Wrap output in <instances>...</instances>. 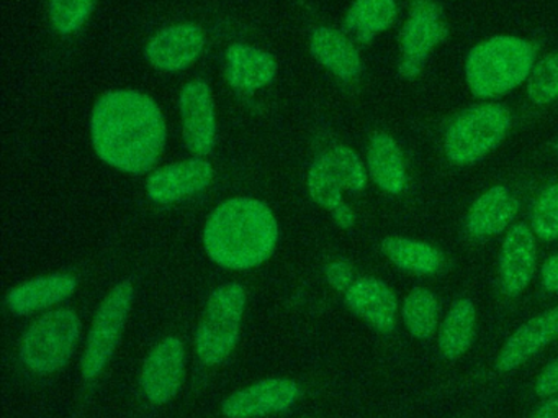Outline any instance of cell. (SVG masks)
<instances>
[{"instance_id": "cell-1", "label": "cell", "mask_w": 558, "mask_h": 418, "mask_svg": "<svg viewBox=\"0 0 558 418\" xmlns=\"http://www.w3.org/2000/svg\"><path fill=\"white\" fill-rule=\"evenodd\" d=\"M90 142L100 162L125 175H145L158 165L168 142L161 107L136 89L104 93L90 112Z\"/></svg>"}, {"instance_id": "cell-2", "label": "cell", "mask_w": 558, "mask_h": 418, "mask_svg": "<svg viewBox=\"0 0 558 418\" xmlns=\"http://www.w3.org/2000/svg\"><path fill=\"white\" fill-rule=\"evenodd\" d=\"M279 243V224L259 199L221 202L204 228L208 258L225 270L250 271L266 263Z\"/></svg>"}, {"instance_id": "cell-3", "label": "cell", "mask_w": 558, "mask_h": 418, "mask_svg": "<svg viewBox=\"0 0 558 418\" xmlns=\"http://www.w3.org/2000/svg\"><path fill=\"white\" fill-rule=\"evenodd\" d=\"M535 47L519 37H493L476 45L465 61L466 86L478 99L506 96L527 81Z\"/></svg>"}, {"instance_id": "cell-4", "label": "cell", "mask_w": 558, "mask_h": 418, "mask_svg": "<svg viewBox=\"0 0 558 418\" xmlns=\"http://www.w3.org/2000/svg\"><path fill=\"white\" fill-rule=\"evenodd\" d=\"M512 117L501 104L483 103L460 112L447 127L444 152L452 165L469 166L498 148Z\"/></svg>"}, {"instance_id": "cell-5", "label": "cell", "mask_w": 558, "mask_h": 418, "mask_svg": "<svg viewBox=\"0 0 558 418\" xmlns=\"http://www.w3.org/2000/svg\"><path fill=\"white\" fill-rule=\"evenodd\" d=\"M81 330L83 323L73 309L51 310L38 317L22 336V365L40 375L61 371L76 351Z\"/></svg>"}, {"instance_id": "cell-6", "label": "cell", "mask_w": 558, "mask_h": 418, "mask_svg": "<svg viewBox=\"0 0 558 418\" xmlns=\"http://www.w3.org/2000/svg\"><path fill=\"white\" fill-rule=\"evenodd\" d=\"M246 300V289L238 283L223 284L208 297L195 332V351L205 366L221 365L236 348Z\"/></svg>"}, {"instance_id": "cell-7", "label": "cell", "mask_w": 558, "mask_h": 418, "mask_svg": "<svg viewBox=\"0 0 558 418\" xmlns=\"http://www.w3.org/2000/svg\"><path fill=\"white\" fill-rule=\"evenodd\" d=\"M133 299L135 289L132 280H122L107 294L97 309L81 359V372L86 381L99 378L116 355L126 320L132 312Z\"/></svg>"}, {"instance_id": "cell-8", "label": "cell", "mask_w": 558, "mask_h": 418, "mask_svg": "<svg viewBox=\"0 0 558 418\" xmlns=\"http://www.w3.org/2000/svg\"><path fill=\"white\" fill-rule=\"evenodd\" d=\"M367 166L345 145H336L316 156L306 176L310 198L319 207L332 212L345 204L344 191L361 194L367 188Z\"/></svg>"}, {"instance_id": "cell-9", "label": "cell", "mask_w": 558, "mask_h": 418, "mask_svg": "<svg viewBox=\"0 0 558 418\" xmlns=\"http://www.w3.org/2000/svg\"><path fill=\"white\" fill-rule=\"evenodd\" d=\"M408 4L410 14L400 32L398 73L404 80H416L430 53L449 37V27L436 0H410Z\"/></svg>"}, {"instance_id": "cell-10", "label": "cell", "mask_w": 558, "mask_h": 418, "mask_svg": "<svg viewBox=\"0 0 558 418\" xmlns=\"http://www.w3.org/2000/svg\"><path fill=\"white\" fill-rule=\"evenodd\" d=\"M182 140L192 155H211L217 145V109L214 93L204 80L189 81L179 94Z\"/></svg>"}, {"instance_id": "cell-11", "label": "cell", "mask_w": 558, "mask_h": 418, "mask_svg": "<svg viewBox=\"0 0 558 418\" xmlns=\"http://www.w3.org/2000/svg\"><path fill=\"white\" fill-rule=\"evenodd\" d=\"M187 356L178 336L161 339L146 356L140 374L143 395L151 404L165 405L181 391Z\"/></svg>"}, {"instance_id": "cell-12", "label": "cell", "mask_w": 558, "mask_h": 418, "mask_svg": "<svg viewBox=\"0 0 558 418\" xmlns=\"http://www.w3.org/2000/svg\"><path fill=\"white\" fill-rule=\"evenodd\" d=\"M214 181V165L195 156L155 169L146 179V194L155 204H175L202 194Z\"/></svg>"}, {"instance_id": "cell-13", "label": "cell", "mask_w": 558, "mask_h": 418, "mask_svg": "<svg viewBox=\"0 0 558 418\" xmlns=\"http://www.w3.org/2000/svg\"><path fill=\"white\" fill-rule=\"evenodd\" d=\"M207 37L204 28L194 22L169 25L153 35L145 48V57L155 70L181 73L189 70L204 53Z\"/></svg>"}, {"instance_id": "cell-14", "label": "cell", "mask_w": 558, "mask_h": 418, "mask_svg": "<svg viewBox=\"0 0 558 418\" xmlns=\"http://www.w3.org/2000/svg\"><path fill=\"white\" fill-rule=\"evenodd\" d=\"M299 397V384L292 379H263L225 398L221 411L227 418L267 417L289 410Z\"/></svg>"}, {"instance_id": "cell-15", "label": "cell", "mask_w": 558, "mask_h": 418, "mask_svg": "<svg viewBox=\"0 0 558 418\" xmlns=\"http://www.w3.org/2000/svg\"><path fill=\"white\" fill-rule=\"evenodd\" d=\"M537 266L535 235L527 225L518 224L508 231L499 253V287L508 297L527 289Z\"/></svg>"}, {"instance_id": "cell-16", "label": "cell", "mask_w": 558, "mask_h": 418, "mask_svg": "<svg viewBox=\"0 0 558 418\" xmlns=\"http://www.w3.org/2000/svg\"><path fill=\"white\" fill-rule=\"evenodd\" d=\"M225 80L238 93L254 94L276 81V58L263 48L233 44L225 51Z\"/></svg>"}, {"instance_id": "cell-17", "label": "cell", "mask_w": 558, "mask_h": 418, "mask_svg": "<svg viewBox=\"0 0 558 418\" xmlns=\"http://www.w3.org/2000/svg\"><path fill=\"white\" fill-rule=\"evenodd\" d=\"M345 306L352 313L378 332L397 326L398 299L390 286L375 277H361L344 292Z\"/></svg>"}, {"instance_id": "cell-18", "label": "cell", "mask_w": 558, "mask_h": 418, "mask_svg": "<svg viewBox=\"0 0 558 418\" xmlns=\"http://www.w3.org/2000/svg\"><path fill=\"white\" fill-rule=\"evenodd\" d=\"M558 338V306L519 326L502 345L496 359L501 372L514 371Z\"/></svg>"}, {"instance_id": "cell-19", "label": "cell", "mask_w": 558, "mask_h": 418, "mask_svg": "<svg viewBox=\"0 0 558 418\" xmlns=\"http://www.w3.org/2000/svg\"><path fill=\"white\" fill-rule=\"evenodd\" d=\"M310 53L329 73L344 83L357 80L362 58L351 37L332 27H316L310 35Z\"/></svg>"}, {"instance_id": "cell-20", "label": "cell", "mask_w": 558, "mask_h": 418, "mask_svg": "<svg viewBox=\"0 0 558 418\" xmlns=\"http://www.w3.org/2000/svg\"><path fill=\"white\" fill-rule=\"evenodd\" d=\"M76 289V277L71 274H48L14 287L8 294L5 303L15 315H31L70 299Z\"/></svg>"}, {"instance_id": "cell-21", "label": "cell", "mask_w": 558, "mask_h": 418, "mask_svg": "<svg viewBox=\"0 0 558 418\" xmlns=\"http://www.w3.org/2000/svg\"><path fill=\"white\" fill-rule=\"evenodd\" d=\"M518 207L508 188L495 186L473 202L466 214V231L475 238L496 237L512 224Z\"/></svg>"}, {"instance_id": "cell-22", "label": "cell", "mask_w": 558, "mask_h": 418, "mask_svg": "<svg viewBox=\"0 0 558 418\" xmlns=\"http://www.w3.org/2000/svg\"><path fill=\"white\" fill-rule=\"evenodd\" d=\"M367 171L372 181L381 191L400 195L407 188L408 176L403 152L393 136L377 132L371 136L367 146Z\"/></svg>"}, {"instance_id": "cell-23", "label": "cell", "mask_w": 558, "mask_h": 418, "mask_svg": "<svg viewBox=\"0 0 558 418\" xmlns=\"http://www.w3.org/2000/svg\"><path fill=\"white\" fill-rule=\"evenodd\" d=\"M397 17V0H354L344 17V34L368 45L391 28Z\"/></svg>"}, {"instance_id": "cell-24", "label": "cell", "mask_w": 558, "mask_h": 418, "mask_svg": "<svg viewBox=\"0 0 558 418\" xmlns=\"http://www.w3.org/2000/svg\"><path fill=\"white\" fill-rule=\"evenodd\" d=\"M476 310L472 300L452 303L439 329V349L446 359H459L469 351L475 338Z\"/></svg>"}, {"instance_id": "cell-25", "label": "cell", "mask_w": 558, "mask_h": 418, "mask_svg": "<svg viewBox=\"0 0 558 418\" xmlns=\"http://www.w3.org/2000/svg\"><path fill=\"white\" fill-rule=\"evenodd\" d=\"M381 251L385 256L408 273L417 276H433L442 267V254L439 250L423 243V241L411 240L404 237H388L381 241Z\"/></svg>"}, {"instance_id": "cell-26", "label": "cell", "mask_w": 558, "mask_h": 418, "mask_svg": "<svg viewBox=\"0 0 558 418\" xmlns=\"http://www.w3.org/2000/svg\"><path fill=\"white\" fill-rule=\"evenodd\" d=\"M439 302L429 289L416 287L404 299L403 322L417 339H429L439 325Z\"/></svg>"}, {"instance_id": "cell-27", "label": "cell", "mask_w": 558, "mask_h": 418, "mask_svg": "<svg viewBox=\"0 0 558 418\" xmlns=\"http://www.w3.org/2000/svg\"><path fill=\"white\" fill-rule=\"evenodd\" d=\"M99 0H47L51 27L63 37L80 32L96 11Z\"/></svg>"}, {"instance_id": "cell-28", "label": "cell", "mask_w": 558, "mask_h": 418, "mask_svg": "<svg viewBox=\"0 0 558 418\" xmlns=\"http://www.w3.org/2000/svg\"><path fill=\"white\" fill-rule=\"evenodd\" d=\"M527 97L535 106L558 100V53H550L534 64L527 77Z\"/></svg>"}, {"instance_id": "cell-29", "label": "cell", "mask_w": 558, "mask_h": 418, "mask_svg": "<svg viewBox=\"0 0 558 418\" xmlns=\"http://www.w3.org/2000/svg\"><path fill=\"white\" fill-rule=\"evenodd\" d=\"M531 227L541 240H558V182L541 192L532 208Z\"/></svg>"}, {"instance_id": "cell-30", "label": "cell", "mask_w": 558, "mask_h": 418, "mask_svg": "<svg viewBox=\"0 0 558 418\" xmlns=\"http://www.w3.org/2000/svg\"><path fill=\"white\" fill-rule=\"evenodd\" d=\"M325 277L326 283L338 292H345L355 280L354 270H352L351 263L345 260H335L326 264Z\"/></svg>"}, {"instance_id": "cell-31", "label": "cell", "mask_w": 558, "mask_h": 418, "mask_svg": "<svg viewBox=\"0 0 558 418\" xmlns=\"http://www.w3.org/2000/svg\"><path fill=\"white\" fill-rule=\"evenodd\" d=\"M535 392L541 397H555L558 394V358L548 362L535 382Z\"/></svg>"}, {"instance_id": "cell-32", "label": "cell", "mask_w": 558, "mask_h": 418, "mask_svg": "<svg viewBox=\"0 0 558 418\" xmlns=\"http://www.w3.org/2000/svg\"><path fill=\"white\" fill-rule=\"evenodd\" d=\"M541 280L547 292L558 294V253L545 261L541 271Z\"/></svg>"}, {"instance_id": "cell-33", "label": "cell", "mask_w": 558, "mask_h": 418, "mask_svg": "<svg viewBox=\"0 0 558 418\" xmlns=\"http://www.w3.org/2000/svg\"><path fill=\"white\" fill-rule=\"evenodd\" d=\"M332 220L336 222L339 228H344V230H349V228L354 227L355 220V212L349 207L348 204H342L341 207L336 208V211L331 212Z\"/></svg>"}, {"instance_id": "cell-34", "label": "cell", "mask_w": 558, "mask_h": 418, "mask_svg": "<svg viewBox=\"0 0 558 418\" xmlns=\"http://www.w3.org/2000/svg\"><path fill=\"white\" fill-rule=\"evenodd\" d=\"M532 418H558V395L542 402L541 407L537 408Z\"/></svg>"}]
</instances>
